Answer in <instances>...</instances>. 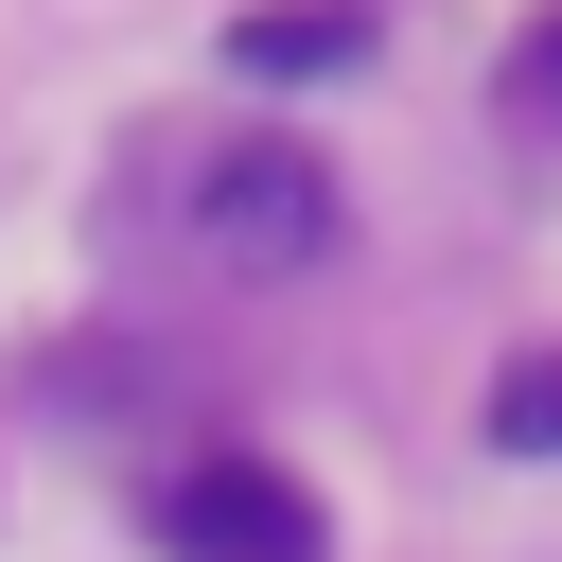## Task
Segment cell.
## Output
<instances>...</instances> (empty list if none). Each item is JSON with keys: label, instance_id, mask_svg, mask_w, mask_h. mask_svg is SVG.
I'll use <instances>...</instances> for the list:
<instances>
[{"label": "cell", "instance_id": "obj_1", "mask_svg": "<svg viewBox=\"0 0 562 562\" xmlns=\"http://www.w3.org/2000/svg\"><path fill=\"white\" fill-rule=\"evenodd\" d=\"M193 246H211V281H316L351 246V193H334L316 140H211L193 158Z\"/></svg>", "mask_w": 562, "mask_h": 562}, {"label": "cell", "instance_id": "obj_2", "mask_svg": "<svg viewBox=\"0 0 562 562\" xmlns=\"http://www.w3.org/2000/svg\"><path fill=\"white\" fill-rule=\"evenodd\" d=\"M158 544L176 562H334V509L281 474V457H193L158 492Z\"/></svg>", "mask_w": 562, "mask_h": 562}, {"label": "cell", "instance_id": "obj_3", "mask_svg": "<svg viewBox=\"0 0 562 562\" xmlns=\"http://www.w3.org/2000/svg\"><path fill=\"white\" fill-rule=\"evenodd\" d=\"M228 70H246V88H316V70H369V0H246V18H228Z\"/></svg>", "mask_w": 562, "mask_h": 562}, {"label": "cell", "instance_id": "obj_4", "mask_svg": "<svg viewBox=\"0 0 562 562\" xmlns=\"http://www.w3.org/2000/svg\"><path fill=\"white\" fill-rule=\"evenodd\" d=\"M492 457H562V351H527V369H492Z\"/></svg>", "mask_w": 562, "mask_h": 562}, {"label": "cell", "instance_id": "obj_5", "mask_svg": "<svg viewBox=\"0 0 562 562\" xmlns=\"http://www.w3.org/2000/svg\"><path fill=\"white\" fill-rule=\"evenodd\" d=\"M527 105H562V18H544V35H527Z\"/></svg>", "mask_w": 562, "mask_h": 562}]
</instances>
